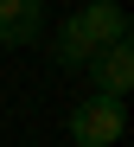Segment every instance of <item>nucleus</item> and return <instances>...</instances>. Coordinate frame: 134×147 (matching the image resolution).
I'll return each mask as SVG.
<instances>
[{"mask_svg": "<svg viewBox=\"0 0 134 147\" xmlns=\"http://www.w3.org/2000/svg\"><path fill=\"white\" fill-rule=\"evenodd\" d=\"M128 128V109L115 96H83L70 109V147H115Z\"/></svg>", "mask_w": 134, "mask_h": 147, "instance_id": "nucleus-1", "label": "nucleus"}, {"mask_svg": "<svg viewBox=\"0 0 134 147\" xmlns=\"http://www.w3.org/2000/svg\"><path fill=\"white\" fill-rule=\"evenodd\" d=\"M90 77H96V96H128V83H134V45L121 38V45H109V51H96L90 58Z\"/></svg>", "mask_w": 134, "mask_h": 147, "instance_id": "nucleus-3", "label": "nucleus"}, {"mask_svg": "<svg viewBox=\"0 0 134 147\" xmlns=\"http://www.w3.org/2000/svg\"><path fill=\"white\" fill-rule=\"evenodd\" d=\"M77 19V32H83L90 51H109V45L128 38V13H121V0H90L83 13H70Z\"/></svg>", "mask_w": 134, "mask_h": 147, "instance_id": "nucleus-2", "label": "nucleus"}, {"mask_svg": "<svg viewBox=\"0 0 134 147\" xmlns=\"http://www.w3.org/2000/svg\"><path fill=\"white\" fill-rule=\"evenodd\" d=\"M45 0H0V45H38Z\"/></svg>", "mask_w": 134, "mask_h": 147, "instance_id": "nucleus-4", "label": "nucleus"}, {"mask_svg": "<svg viewBox=\"0 0 134 147\" xmlns=\"http://www.w3.org/2000/svg\"><path fill=\"white\" fill-rule=\"evenodd\" d=\"M51 58H58L64 70H90V58H96V51L83 45V32H77V19H64V26L51 32Z\"/></svg>", "mask_w": 134, "mask_h": 147, "instance_id": "nucleus-5", "label": "nucleus"}]
</instances>
